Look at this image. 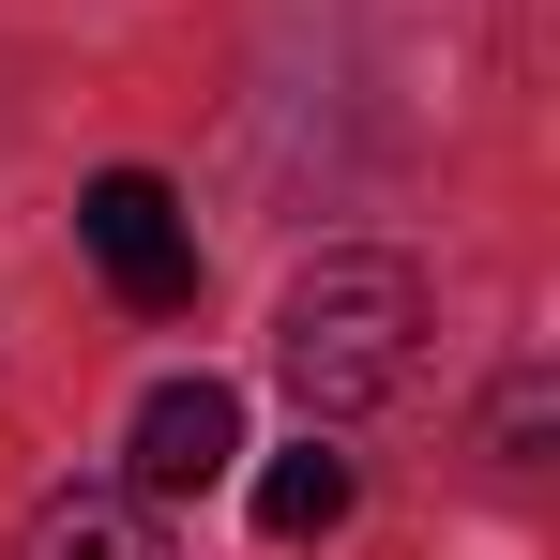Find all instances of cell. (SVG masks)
Instances as JSON below:
<instances>
[{
	"instance_id": "obj_1",
	"label": "cell",
	"mask_w": 560,
	"mask_h": 560,
	"mask_svg": "<svg viewBox=\"0 0 560 560\" xmlns=\"http://www.w3.org/2000/svg\"><path fill=\"white\" fill-rule=\"evenodd\" d=\"M273 364H288V394H303L318 424L409 394V364H424V288H409V258H318V273L273 303Z\"/></svg>"
},
{
	"instance_id": "obj_2",
	"label": "cell",
	"mask_w": 560,
	"mask_h": 560,
	"mask_svg": "<svg viewBox=\"0 0 560 560\" xmlns=\"http://www.w3.org/2000/svg\"><path fill=\"white\" fill-rule=\"evenodd\" d=\"M77 243L106 258V288H121L137 318H183L197 303V228H183V197L152 183V167H106V183L77 197Z\"/></svg>"
},
{
	"instance_id": "obj_3",
	"label": "cell",
	"mask_w": 560,
	"mask_h": 560,
	"mask_svg": "<svg viewBox=\"0 0 560 560\" xmlns=\"http://www.w3.org/2000/svg\"><path fill=\"white\" fill-rule=\"evenodd\" d=\"M121 455H137V469H121L137 500H212V485L243 469V394H228V378H152Z\"/></svg>"
},
{
	"instance_id": "obj_4",
	"label": "cell",
	"mask_w": 560,
	"mask_h": 560,
	"mask_svg": "<svg viewBox=\"0 0 560 560\" xmlns=\"http://www.w3.org/2000/svg\"><path fill=\"white\" fill-rule=\"evenodd\" d=\"M15 560H167V500H137V485H61Z\"/></svg>"
},
{
	"instance_id": "obj_5",
	"label": "cell",
	"mask_w": 560,
	"mask_h": 560,
	"mask_svg": "<svg viewBox=\"0 0 560 560\" xmlns=\"http://www.w3.org/2000/svg\"><path fill=\"white\" fill-rule=\"evenodd\" d=\"M349 500H364V469L334 455V440H288V455L258 469V530H273V546H334Z\"/></svg>"
},
{
	"instance_id": "obj_6",
	"label": "cell",
	"mask_w": 560,
	"mask_h": 560,
	"mask_svg": "<svg viewBox=\"0 0 560 560\" xmlns=\"http://www.w3.org/2000/svg\"><path fill=\"white\" fill-rule=\"evenodd\" d=\"M546 409H560V378L515 364V378H500V455H546Z\"/></svg>"
}]
</instances>
